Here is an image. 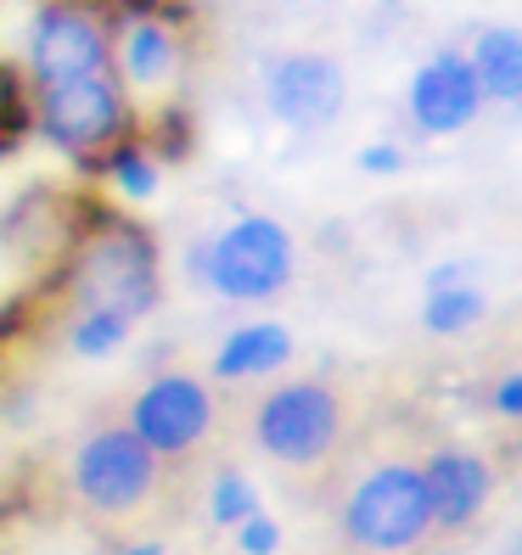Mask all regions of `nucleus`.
<instances>
[{"instance_id":"1","label":"nucleus","mask_w":522,"mask_h":555,"mask_svg":"<svg viewBox=\"0 0 522 555\" xmlns=\"http://www.w3.org/2000/svg\"><path fill=\"white\" fill-rule=\"evenodd\" d=\"M421 438L428 421L405 410L366 415L343 466L320 488L315 511L326 516L332 555H433V500L421 477Z\"/></svg>"},{"instance_id":"2","label":"nucleus","mask_w":522,"mask_h":555,"mask_svg":"<svg viewBox=\"0 0 522 555\" xmlns=\"http://www.w3.org/2000/svg\"><path fill=\"white\" fill-rule=\"evenodd\" d=\"M56 500L74 528L124 550L136 539H157L186 521L198 488L180 482L157 454L129 433V421L113 410H96L68 433L56 454Z\"/></svg>"},{"instance_id":"3","label":"nucleus","mask_w":522,"mask_h":555,"mask_svg":"<svg viewBox=\"0 0 522 555\" xmlns=\"http://www.w3.org/2000/svg\"><path fill=\"white\" fill-rule=\"evenodd\" d=\"M360 393L332 371H298V376H265L237 399L231 433L247 443L258 466H270L281 488H292L304 505L320 500V488L343 466L348 443L366 427Z\"/></svg>"},{"instance_id":"4","label":"nucleus","mask_w":522,"mask_h":555,"mask_svg":"<svg viewBox=\"0 0 522 555\" xmlns=\"http://www.w3.org/2000/svg\"><path fill=\"white\" fill-rule=\"evenodd\" d=\"M46 286L68 314H118L147 320L163 304V247L157 231L113 197H74L62 242L51 253Z\"/></svg>"},{"instance_id":"5","label":"nucleus","mask_w":522,"mask_h":555,"mask_svg":"<svg viewBox=\"0 0 522 555\" xmlns=\"http://www.w3.org/2000/svg\"><path fill=\"white\" fill-rule=\"evenodd\" d=\"M118 415L129 421V433H136L180 482L203 488L208 472L225 461L237 399L225 393V382H214L208 371L175 365V371L147 376L136 393L118 404Z\"/></svg>"},{"instance_id":"6","label":"nucleus","mask_w":522,"mask_h":555,"mask_svg":"<svg viewBox=\"0 0 522 555\" xmlns=\"http://www.w3.org/2000/svg\"><path fill=\"white\" fill-rule=\"evenodd\" d=\"M191 46L198 35H191L180 0H113V74L136 107L141 141L163 118H180Z\"/></svg>"},{"instance_id":"7","label":"nucleus","mask_w":522,"mask_h":555,"mask_svg":"<svg viewBox=\"0 0 522 555\" xmlns=\"http://www.w3.org/2000/svg\"><path fill=\"white\" fill-rule=\"evenodd\" d=\"M28 107H35V129L56 146L68 152L85 169H102V163L141 141V124H136V107L118 85V74H85V79H62V85H28Z\"/></svg>"},{"instance_id":"8","label":"nucleus","mask_w":522,"mask_h":555,"mask_svg":"<svg viewBox=\"0 0 522 555\" xmlns=\"http://www.w3.org/2000/svg\"><path fill=\"white\" fill-rule=\"evenodd\" d=\"M298 275V242L270 214H242L203 247V281L231 304H270Z\"/></svg>"},{"instance_id":"9","label":"nucleus","mask_w":522,"mask_h":555,"mask_svg":"<svg viewBox=\"0 0 522 555\" xmlns=\"http://www.w3.org/2000/svg\"><path fill=\"white\" fill-rule=\"evenodd\" d=\"M113 68V0H46L28 28V85H62Z\"/></svg>"},{"instance_id":"10","label":"nucleus","mask_w":522,"mask_h":555,"mask_svg":"<svg viewBox=\"0 0 522 555\" xmlns=\"http://www.w3.org/2000/svg\"><path fill=\"white\" fill-rule=\"evenodd\" d=\"M265 107L281 129H298V135H320L332 129L348 107V68L332 51H315V46H292L276 51L265 62Z\"/></svg>"},{"instance_id":"11","label":"nucleus","mask_w":522,"mask_h":555,"mask_svg":"<svg viewBox=\"0 0 522 555\" xmlns=\"http://www.w3.org/2000/svg\"><path fill=\"white\" fill-rule=\"evenodd\" d=\"M421 477H428V500H433V528H438V544H455L467 539L488 500H495V466H488V454L449 438L438 427H428L421 438Z\"/></svg>"},{"instance_id":"12","label":"nucleus","mask_w":522,"mask_h":555,"mask_svg":"<svg viewBox=\"0 0 522 555\" xmlns=\"http://www.w3.org/2000/svg\"><path fill=\"white\" fill-rule=\"evenodd\" d=\"M483 90L472 79L467 51H438L416 68L410 79V118L421 135H461V129L478 118Z\"/></svg>"},{"instance_id":"13","label":"nucleus","mask_w":522,"mask_h":555,"mask_svg":"<svg viewBox=\"0 0 522 555\" xmlns=\"http://www.w3.org/2000/svg\"><path fill=\"white\" fill-rule=\"evenodd\" d=\"M292 359V332L276 320H253L242 332H231L214 353V382H265V376H281V365Z\"/></svg>"},{"instance_id":"14","label":"nucleus","mask_w":522,"mask_h":555,"mask_svg":"<svg viewBox=\"0 0 522 555\" xmlns=\"http://www.w3.org/2000/svg\"><path fill=\"white\" fill-rule=\"evenodd\" d=\"M467 62H472V79L483 90V102H506V107L522 102V28H511V23L478 28Z\"/></svg>"},{"instance_id":"15","label":"nucleus","mask_w":522,"mask_h":555,"mask_svg":"<svg viewBox=\"0 0 522 555\" xmlns=\"http://www.w3.org/2000/svg\"><path fill=\"white\" fill-rule=\"evenodd\" d=\"M483 314H488L483 286H467V281L428 286V304H421V325H428L433 337H461V332H472Z\"/></svg>"},{"instance_id":"16","label":"nucleus","mask_w":522,"mask_h":555,"mask_svg":"<svg viewBox=\"0 0 522 555\" xmlns=\"http://www.w3.org/2000/svg\"><path fill=\"white\" fill-rule=\"evenodd\" d=\"M203 500H208V521L214 528H237V521H247L258 511V494H253V482L231 466V461H219L203 482Z\"/></svg>"},{"instance_id":"17","label":"nucleus","mask_w":522,"mask_h":555,"mask_svg":"<svg viewBox=\"0 0 522 555\" xmlns=\"http://www.w3.org/2000/svg\"><path fill=\"white\" fill-rule=\"evenodd\" d=\"M107 185H113V203H124V208H136V203H147L152 191H157V163H152V152H147V141H129V146H118L107 163Z\"/></svg>"},{"instance_id":"18","label":"nucleus","mask_w":522,"mask_h":555,"mask_svg":"<svg viewBox=\"0 0 522 555\" xmlns=\"http://www.w3.org/2000/svg\"><path fill=\"white\" fill-rule=\"evenodd\" d=\"M62 332H68V348L79 359H107V353H118L129 343L136 325L118 320V314H68V320H62Z\"/></svg>"},{"instance_id":"19","label":"nucleus","mask_w":522,"mask_h":555,"mask_svg":"<svg viewBox=\"0 0 522 555\" xmlns=\"http://www.w3.org/2000/svg\"><path fill=\"white\" fill-rule=\"evenodd\" d=\"M237 550L242 555H276L281 550V528H276L265 511H253L247 521H237Z\"/></svg>"},{"instance_id":"20","label":"nucleus","mask_w":522,"mask_h":555,"mask_svg":"<svg viewBox=\"0 0 522 555\" xmlns=\"http://www.w3.org/2000/svg\"><path fill=\"white\" fill-rule=\"evenodd\" d=\"M488 410H495L500 421H511V427H522V371L500 376L495 387H488Z\"/></svg>"},{"instance_id":"21","label":"nucleus","mask_w":522,"mask_h":555,"mask_svg":"<svg viewBox=\"0 0 522 555\" xmlns=\"http://www.w3.org/2000/svg\"><path fill=\"white\" fill-rule=\"evenodd\" d=\"M360 163H366V175H394L405 169V146H366Z\"/></svg>"},{"instance_id":"22","label":"nucleus","mask_w":522,"mask_h":555,"mask_svg":"<svg viewBox=\"0 0 522 555\" xmlns=\"http://www.w3.org/2000/svg\"><path fill=\"white\" fill-rule=\"evenodd\" d=\"M0 555H12V533H7V521H0Z\"/></svg>"}]
</instances>
